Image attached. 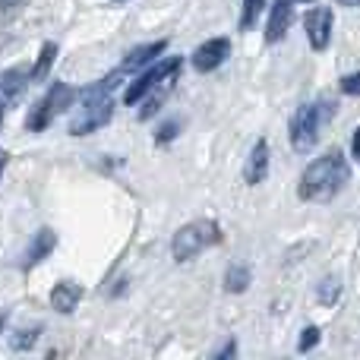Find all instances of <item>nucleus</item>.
I'll return each mask as SVG.
<instances>
[{"instance_id":"obj_15","label":"nucleus","mask_w":360,"mask_h":360,"mask_svg":"<svg viewBox=\"0 0 360 360\" xmlns=\"http://www.w3.org/2000/svg\"><path fill=\"white\" fill-rule=\"evenodd\" d=\"M224 288H228L231 294H240L250 288V269L247 266H231L228 275H224Z\"/></svg>"},{"instance_id":"obj_27","label":"nucleus","mask_w":360,"mask_h":360,"mask_svg":"<svg viewBox=\"0 0 360 360\" xmlns=\"http://www.w3.org/2000/svg\"><path fill=\"white\" fill-rule=\"evenodd\" d=\"M338 4H348V6H360V0H338Z\"/></svg>"},{"instance_id":"obj_26","label":"nucleus","mask_w":360,"mask_h":360,"mask_svg":"<svg viewBox=\"0 0 360 360\" xmlns=\"http://www.w3.org/2000/svg\"><path fill=\"white\" fill-rule=\"evenodd\" d=\"M4 168H6V152H0V177H4Z\"/></svg>"},{"instance_id":"obj_28","label":"nucleus","mask_w":360,"mask_h":360,"mask_svg":"<svg viewBox=\"0 0 360 360\" xmlns=\"http://www.w3.org/2000/svg\"><path fill=\"white\" fill-rule=\"evenodd\" d=\"M0 117H4V108H0Z\"/></svg>"},{"instance_id":"obj_1","label":"nucleus","mask_w":360,"mask_h":360,"mask_svg":"<svg viewBox=\"0 0 360 360\" xmlns=\"http://www.w3.org/2000/svg\"><path fill=\"white\" fill-rule=\"evenodd\" d=\"M348 180H351L348 162H345V155L338 149H332L307 165L304 177H300V196L307 202H329L332 196H338L345 190Z\"/></svg>"},{"instance_id":"obj_24","label":"nucleus","mask_w":360,"mask_h":360,"mask_svg":"<svg viewBox=\"0 0 360 360\" xmlns=\"http://www.w3.org/2000/svg\"><path fill=\"white\" fill-rule=\"evenodd\" d=\"M231 354H234V342H228L221 351H218V357H231Z\"/></svg>"},{"instance_id":"obj_18","label":"nucleus","mask_w":360,"mask_h":360,"mask_svg":"<svg viewBox=\"0 0 360 360\" xmlns=\"http://www.w3.org/2000/svg\"><path fill=\"white\" fill-rule=\"evenodd\" d=\"M38 332H41V329H19L16 338H10V348L13 351H29L32 345L38 342Z\"/></svg>"},{"instance_id":"obj_23","label":"nucleus","mask_w":360,"mask_h":360,"mask_svg":"<svg viewBox=\"0 0 360 360\" xmlns=\"http://www.w3.org/2000/svg\"><path fill=\"white\" fill-rule=\"evenodd\" d=\"M351 155L360 158V127L354 130V139H351Z\"/></svg>"},{"instance_id":"obj_13","label":"nucleus","mask_w":360,"mask_h":360,"mask_svg":"<svg viewBox=\"0 0 360 360\" xmlns=\"http://www.w3.org/2000/svg\"><path fill=\"white\" fill-rule=\"evenodd\" d=\"M165 48H168V41H152V44H143V48H133L130 54H127L120 73H130V70H139V67H146V63H152L155 57L165 54Z\"/></svg>"},{"instance_id":"obj_29","label":"nucleus","mask_w":360,"mask_h":360,"mask_svg":"<svg viewBox=\"0 0 360 360\" xmlns=\"http://www.w3.org/2000/svg\"><path fill=\"white\" fill-rule=\"evenodd\" d=\"M304 4H310V0H304Z\"/></svg>"},{"instance_id":"obj_19","label":"nucleus","mask_w":360,"mask_h":360,"mask_svg":"<svg viewBox=\"0 0 360 360\" xmlns=\"http://www.w3.org/2000/svg\"><path fill=\"white\" fill-rule=\"evenodd\" d=\"M338 294H342V285H338V278H326V281H323V288H319V300H323L326 307L335 304Z\"/></svg>"},{"instance_id":"obj_22","label":"nucleus","mask_w":360,"mask_h":360,"mask_svg":"<svg viewBox=\"0 0 360 360\" xmlns=\"http://www.w3.org/2000/svg\"><path fill=\"white\" fill-rule=\"evenodd\" d=\"M177 136V120H171V124H165L162 130H158V143H168V139H174Z\"/></svg>"},{"instance_id":"obj_11","label":"nucleus","mask_w":360,"mask_h":360,"mask_svg":"<svg viewBox=\"0 0 360 360\" xmlns=\"http://www.w3.org/2000/svg\"><path fill=\"white\" fill-rule=\"evenodd\" d=\"M54 247H57V237H54V231L41 228L35 237H32V243H29V247H25V253H22V269L38 266V262H41L44 256H48Z\"/></svg>"},{"instance_id":"obj_9","label":"nucleus","mask_w":360,"mask_h":360,"mask_svg":"<svg viewBox=\"0 0 360 360\" xmlns=\"http://www.w3.org/2000/svg\"><path fill=\"white\" fill-rule=\"evenodd\" d=\"M291 16H294L291 0H275L272 10H269V25H266V41H269V44L281 41V38L288 35V25H291Z\"/></svg>"},{"instance_id":"obj_5","label":"nucleus","mask_w":360,"mask_h":360,"mask_svg":"<svg viewBox=\"0 0 360 360\" xmlns=\"http://www.w3.org/2000/svg\"><path fill=\"white\" fill-rule=\"evenodd\" d=\"M114 114V98L111 95H95V98H82V108L73 120H70V133L73 136H86V133H95L111 120Z\"/></svg>"},{"instance_id":"obj_20","label":"nucleus","mask_w":360,"mask_h":360,"mask_svg":"<svg viewBox=\"0 0 360 360\" xmlns=\"http://www.w3.org/2000/svg\"><path fill=\"white\" fill-rule=\"evenodd\" d=\"M316 342H319V329H316V326H307L304 338H300V351H310Z\"/></svg>"},{"instance_id":"obj_14","label":"nucleus","mask_w":360,"mask_h":360,"mask_svg":"<svg viewBox=\"0 0 360 360\" xmlns=\"http://www.w3.org/2000/svg\"><path fill=\"white\" fill-rule=\"evenodd\" d=\"M32 73H25V70L13 67L10 73H0V95H4L6 101H19L25 92V86H29Z\"/></svg>"},{"instance_id":"obj_12","label":"nucleus","mask_w":360,"mask_h":360,"mask_svg":"<svg viewBox=\"0 0 360 360\" xmlns=\"http://www.w3.org/2000/svg\"><path fill=\"white\" fill-rule=\"evenodd\" d=\"M82 300V288L76 285V281H57L54 285V291H51V307H54L57 313H73L76 310V304Z\"/></svg>"},{"instance_id":"obj_10","label":"nucleus","mask_w":360,"mask_h":360,"mask_svg":"<svg viewBox=\"0 0 360 360\" xmlns=\"http://www.w3.org/2000/svg\"><path fill=\"white\" fill-rule=\"evenodd\" d=\"M269 174V143L266 139H259V143L253 146V152H250V158H247V168H243V177H247V184L250 186H256V184H262Z\"/></svg>"},{"instance_id":"obj_17","label":"nucleus","mask_w":360,"mask_h":360,"mask_svg":"<svg viewBox=\"0 0 360 360\" xmlns=\"http://www.w3.org/2000/svg\"><path fill=\"white\" fill-rule=\"evenodd\" d=\"M262 6H266V0H243V10H240V29H253L256 19H259Z\"/></svg>"},{"instance_id":"obj_2","label":"nucleus","mask_w":360,"mask_h":360,"mask_svg":"<svg viewBox=\"0 0 360 360\" xmlns=\"http://www.w3.org/2000/svg\"><path fill=\"white\" fill-rule=\"evenodd\" d=\"M218 224L209 221V218H202V221H190L184 224V228L174 234V240H171V253H174L177 262H186L193 259V256H199L202 250H209L212 243H218Z\"/></svg>"},{"instance_id":"obj_3","label":"nucleus","mask_w":360,"mask_h":360,"mask_svg":"<svg viewBox=\"0 0 360 360\" xmlns=\"http://www.w3.org/2000/svg\"><path fill=\"white\" fill-rule=\"evenodd\" d=\"M326 105H300L291 117V149L294 152H310L319 139L326 120Z\"/></svg>"},{"instance_id":"obj_6","label":"nucleus","mask_w":360,"mask_h":360,"mask_svg":"<svg viewBox=\"0 0 360 360\" xmlns=\"http://www.w3.org/2000/svg\"><path fill=\"white\" fill-rule=\"evenodd\" d=\"M177 70H180V57H165V60H158L155 67H149L143 76H136V82H130V89L124 92V101H127V105H136V101H143L146 95H149L152 89L158 86V82L174 79Z\"/></svg>"},{"instance_id":"obj_7","label":"nucleus","mask_w":360,"mask_h":360,"mask_svg":"<svg viewBox=\"0 0 360 360\" xmlns=\"http://www.w3.org/2000/svg\"><path fill=\"white\" fill-rule=\"evenodd\" d=\"M228 54H231L228 38H209V41H202L193 51V67H196L199 73H212V70H218L228 60Z\"/></svg>"},{"instance_id":"obj_8","label":"nucleus","mask_w":360,"mask_h":360,"mask_svg":"<svg viewBox=\"0 0 360 360\" xmlns=\"http://www.w3.org/2000/svg\"><path fill=\"white\" fill-rule=\"evenodd\" d=\"M307 38H310L313 51H326L332 41V10L329 6H316L307 13Z\"/></svg>"},{"instance_id":"obj_4","label":"nucleus","mask_w":360,"mask_h":360,"mask_svg":"<svg viewBox=\"0 0 360 360\" xmlns=\"http://www.w3.org/2000/svg\"><path fill=\"white\" fill-rule=\"evenodd\" d=\"M73 98H76V89H73V86H67V82H54V86L48 89V95H44V98L35 105V111L29 114L25 127H29L32 133H41L44 127H48L51 120L57 117V114L67 111Z\"/></svg>"},{"instance_id":"obj_21","label":"nucleus","mask_w":360,"mask_h":360,"mask_svg":"<svg viewBox=\"0 0 360 360\" xmlns=\"http://www.w3.org/2000/svg\"><path fill=\"white\" fill-rule=\"evenodd\" d=\"M342 92L345 95H360V73H351L342 79Z\"/></svg>"},{"instance_id":"obj_25","label":"nucleus","mask_w":360,"mask_h":360,"mask_svg":"<svg viewBox=\"0 0 360 360\" xmlns=\"http://www.w3.org/2000/svg\"><path fill=\"white\" fill-rule=\"evenodd\" d=\"M19 0H0V10H10V6H16Z\"/></svg>"},{"instance_id":"obj_16","label":"nucleus","mask_w":360,"mask_h":360,"mask_svg":"<svg viewBox=\"0 0 360 360\" xmlns=\"http://www.w3.org/2000/svg\"><path fill=\"white\" fill-rule=\"evenodd\" d=\"M54 57H57V44L48 41L41 48V57H38L35 70H32V79H44V76H48V70H51V63H54Z\"/></svg>"}]
</instances>
